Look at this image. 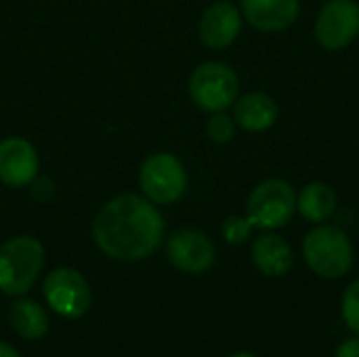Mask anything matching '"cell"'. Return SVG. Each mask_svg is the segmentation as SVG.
Wrapping results in <instances>:
<instances>
[{
	"label": "cell",
	"instance_id": "19",
	"mask_svg": "<svg viewBox=\"0 0 359 357\" xmlns=\"http://www.w3.org/2000/svg\"><path fill=\"white\" fill-rule=\"evenodd\" d=\"M341 311H343V322L345 326L359 337V280L351 282L343 295V305H341Z\"/></svg>",
	"mask_w": 359,
	"mask_h": 357
},
{
	"label": "cell",
	"instance_id": "6",
	"mask_svg": "<svg viewBox=\"0 0 359 357\" xmlns=\"http://www.w3.org/2000/svg\"><path fill=\"white\" fill-rule=\"evenodd\" d=\"M139 185L149 202L172 204L187 191V173L177 156L160 151L141 164Z\"/></svg>",
	"mask_w": 359,
	"mask_h": 357
},
{
	"label": "cell",
	"instance_id": "20",
	"mask_svg": "<svg viewBox=\"0 0 359 357\" xmlns=\"http://www.w3.org/2000/svg\"><path fill=\"white\" fill-rule=\"evenodd\" d=\"M32 191H34V198L36 200H40V202H46V200H50L53 198V194H55V185L48 181V179H34L32 181Z\"/></svg>",
	"mask_w": 359,
	"mask_h": 357
},
{
	"label": "cell",
	"instance_id": "1",
	"mask_svg": "<svg viewBox=\"0 0 359 357\" xmlns=\"http://www.w3.org/2000/svg\"><path fill=\"white\" fill-rule=\"evenodd\" d=\"M97 248L118 261H141L158 250L164 238V219L147 198L120 194L95 217Z\"/></svg>",
	"mask_w": 359,
	"mask_h": 357
},
{
	"label": "cell",
	"instance_id": "21",
	"mask_svg": "<svg viewBox=\"0 0 359 357\" xmlns=\"http://www.w3.org/2000/svg\"><path fill=\"white\" fill-rule=\"evenodd\" d=\"M337 357H359V337L347 339L345 343L339 345Z\"/></svg>",
	"mask_w": 359,
	"mask_h": 357
},
{
	"label": "cell",
	"instance_id": "7",
	"mask_svg": "<svg viewBox=\"0 0 359 357\" xmlns=\"http://www.w3.org/2000/svg\"><path fill=\"white\" fill-rule=\"evenodd\" d=\"M316 40L326 50H343L359 36L358 0H326L316 17Z\"/></svg>",
	"mask_w": 359,
	"mask_h": 357
},
{
	"label": "cell",
	"instance_id": "17",
	"mask_svg": "<svg viewBox=\"0 0 359 357\" xmlns=\"http://www.w3.org/2000/svg\"><path fill=\"white\" fill-rule=\"evenodd\" d=\"M236 120L227 112H215L206 122V135L212 143L225 145L236 137Z\"/></svg>",
	"mask_w": 359,
	"mask_h": 357
},
{
	"label": "cell",
	"instance_id": "23",
	"mask_svg": "<svg viewBox=\"0 0 359 357\" xmlns=\"http://www.w3.org/2000/svg\"><path fill=\"white\" fill-rule=\"evenodd\" d=\"M231 357H257V356H252V353H236V356H231Z\"/></svg>",
	"mask_w": 359,
	"mask_h": 357
},
{
	"label": "cell",
	"instance_id": "5",
	"mask_svg": "<svg viewBox=\"0 0 359 357\" xmlns=\"http://www.w3.org/2000/svg\"><path fill=\"white\" fill-rule=\"evenodd\" d=\"M297 213V191L284 179H265L248 196L246 217L259 229L286 227Z\"/></svg>",
	"mask_w": 359,
	"mask_h": 357
},
{
	"label": "cell",
	"instance_id": "10",
	"mask_svg": "<svg viewBox=\"0 0 359 357\" xmlns=\"http://www.w3.org/2000/svg\"><path fill=\"white\" fill-rule=\"evenodd\" d=\"M242 11L233 2L217 0L200 17V40L212 50L227 48L238 40L242 32Z\"/></svg>",
	"mask_w": 359,
	"mask_h": 357
},
{
	"label": "cell",
	"instance_id": "9",
	"mask_svg": "<svg viewBox=\"0 0 359 357\" xmlns=\"http://www.w3.org/2000/svg\"><path fill=\"white\" fill-rule=\"evenodd\" d=\"M40 160L36 147L23 137L0 141V183L6 187H27L38 177Z\"/></svg>",
	"mask_w": 359,
	"mask_h": 357
},
{
	"label": "cell",
	"instance_id": "16",
	"mask_svg": "<svg viewBox=\"0 0 359 357\" xmlns=\"http://www.w3.org/2000/svg\"><path fill=\"white\" fill-rule=\"evenodd\" d=\"M11 324L23 339L29 341L42 339L48 330V318L44 309L29 299H19L11 305Z\"/></svg>",
	"mask_w": 359,
	"mask_h": 357
},
{
	"label": "cell",
	"instance_id": "2",
	"mask_svg": "<svg viewBox=\"0 0 359 357\" xmlns=\"http://www.w3.org/2000/svg\"><path fill=\"white\" fill-rule=\"evenodd\" d=\"M303 257L313 274L337 280L353 265V244L341 227L320 223L305 236Z\"/></svg>",
	"mask_w": 359,
	"mask_h": 357
},
{
	"label": "cell",
	"instance_id": "18",
	"mask_svg": "<svg viewBox=\"0 0 359 357\" xmlns=\"http://www.w3.org/2000/svg\"><path fill=\"white\" fill-rule=\"evenodd\" d=\"M252 229H255V225L250 223V219H248L246 215H229V217H225L223 223H221L223 238H225L229 244H233V246L244 244V242L250 238Z\"/></svg>",
	"mask_w": 359,
	"mask_h": 357
},
{
	"label": "cell",
	"instance_id": "4",
	"mask_svg": "<svg viewBox=\"0 0 359 357\" xmlns=\"http://www.w3.org/2000/svg\"><path fill=\"white\" fill-rule=\"evenodd\" d=\"M189 97L208 114L225 112L240 97L238 74L223 61L200 63L189 76Z\"/></svg>",
	"mask_w": 359,
	"mask_h": 357
},
{
	"label": "cell",
	"instance_id": "3",
	"mask_svg": "<svg viewBox=\"0 0 359 357\" xmlns=\"http://www.w3.org/2000/svg\"><path fill=\"white\" fill-rule=\"evenodd\" d=\"M44 265V248L36 238L19 236L0 246V290L11 297L25 295Z\"/></svg>",
	"mask_w": 359,
	"mask_h": 357
},
{
	"label": "cell",
	"instance_id": "8",
	"mask_svg": "<svg viewBox=\"0 0 359 357\" xmlns=\"http://www.w3.org/2000/svg\"><path fill=\"white\" fill-rule=\"evenodd\" d=\"M44 297L50 309L63 318H80L90 307V288L72 267H59L44 280Z\"/></svg>",
	"mask_w": 359,
	"mask_h": 357
},
{
	"label": "cell",
	"instance_id": "14",
	"mask_svg": "<svg viewBox=\"0 0 359 357\" xmlns=\"http://www.w3.org/2000/svg\"><path fill=\"white\" fill-rule=\"evenodd\" d=\"M252 263L267 278H284L294 265V252L282 236L263 234L252 244Z\"/></svg>",
	"mask_w": 359,
	"mask_h": 357
},
{
	"label": "cell",
	"instance_id": "15",
	"mask_svg": "<svg viewBox=\"0 0 359 357\" xmlns=\"http://www.w3.org/2000/svg\"><path fill=\"white\" fill-rule=\"evenodd\" d=\"M337 191L322 181L307 183L299 194H297V210L309 221V223H326L332 219L337 210Z\"/></svg>",
	"mask_w": 359,
	"mask_h": 357
},
{
	"label": "cell",
	"instance_id": "11",
	"mask_svg": "<svg viewBox=\"0 0 359 357\" xmlns=\"http://www.w3.org/2000/svg\"><path fill=\"white\" fill-rule=\"evenodd\" d=\"M170 263L185 274H204L215 263V246L198 229H179L168 240Z\"/></svg>",
	"mask_w": 359,
	"mask_h": 357
},
{
	"label": "cell",
	"instance_id": "22",
	"mask_svg": "<svg viewBox=\"0 0 359 357\" xmlns=\"http://www.w3.org/2000/svg\"><path fill=\"white\" fill-rule=\"evenodd\" d=\"M0 357H19V353L8 343H0Z\"/></svg>",
	"mask_w": 359,
	"mask_h": 357
},
{
	"label": "cell",
	"instance_id": "13",
	"mask_svg": "<svg viewBox=\"0 0 359 357\" xmlns=\"http://www.w3.org/2000/svg\"><path fill=\"white\" fill-rule=\"evenodd\" d=\"M280 109L271 95L252 90L236 99L233 120L240 128L248 133H265L278 122Z\"/></svg>",
	"mask_w": 359,
	"mask_h": 357
},
{
	"label": "cell",
	"instance_id": "12",
	"mask_svg": "<svg viewBox=\"0 0 359 357\" xmlns=\"http://www.w3.org/2000/svg\"><path fill=\"white\" fill-rule=\"evenodd\" d=\"M242 17L259 32H284L301 15V0H242Z\"/></svg>",
	"mask_w": 359,
	"mask_h": 357
}]
</instances>
